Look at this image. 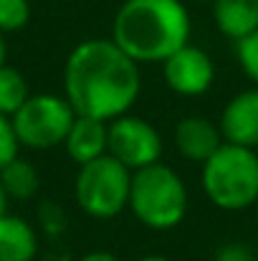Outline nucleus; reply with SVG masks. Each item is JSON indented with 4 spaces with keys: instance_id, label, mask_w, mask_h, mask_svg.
<instances>
[{
    "instance_id": "obj_5",
    "label": "nucleus",
    "mask_w": 258,
    "mask_h": 261,
    "mask_svg": "<svg viewBox=\"0 0 258 261\" xmlns=\"http://www.w3.org/2000/svg\"><path fill=\"white\" fill-rule=\"evenodd\" d=\"M129 190L132 170L124 168L109 152L86 165H79L74 180V195L79 208L99 221L117 218L124 208H129Z\"/></svg>"
},
{
    "instance_id": "obj_24",
    "label": "nucleus",
    "mask_w": 258,
    "mask_h": 261,
    "mask_svg": "<svg viewBox=\"0 0 258 261\" xmlns=\"http://www.w3.org/2000/svg\"><path fill=\"white\" fill-rule=\"evenodd\" d=\"M137 261H172V259L170 256H162V254H147V256H142Z\"/></svg>"
},
{
    "instance_id": "obj_19",
    "label": "nucleus",
    "mask_w": 258,
    "mask_h": 261,
    "mask_svg": "<svg viewBox=\"0 0 258 261\" xmlns=\"http://www.w3.org/2000/svg\"><path fill=\"white\" fill-rule=\"evenodd\" d=\"M215 261H256V256H253V251L246 244L231 241V244H223L215 251Z\"/></svg>"
},
{
    "instance_id": "obj_18",
    "label": "nucleus",
    "mask_w": 258,
    "mask_h": 261,
    "mask_svg": "<svg viewBox=\"0 0 258 261\" xmlns=\"http://www.w3.org/2000/svg\"><path fill=\"white\" fill-rule=\"evenodd\" d=\"M18 155H20V142H18L13 119L8 114H0V170Z\"/></svg>"
},
{
    "instance_id": "obj_20",
    "label": "nucleus",
    "mask_w": 258,
    "mask_h": 261,
    "mask_svg": "<svg viewBox=\"0 0 258 261\" xmlns=\"http://www.w3.org/2000/svg\"><path fill=\"white\" fill-rule=\"evenodd\" d=\"M41 226L48 233H61V228H64V213H61V208L53 205V203L41 205Z\"/></svg>"
},
{
    "instance_id": "obj_21",
    "label": "nucleus",
    "mask_w": 258,
    "mask_h": 261,
    "mask_svg": "<svg viewBox=\"0 0 258 261\" xmlns=\"http://www.w3.org/2000/svg\"><path fill=\"white\" fill-rule=\"evenodd\" d=\"M79 261H119L111 251H89V254H84Z\"/></svg>"
},
{
    "instance_id": "obj_14",
    "label": "nucleus",
    "mask_w": 258,
    "mask_h": 261,
    "mask_svg": "<svg viewBox=\"0 0 258 261\" xmlns=\"http://www.w3.org/2000/svg\"><path fill=\"white\" fill-rule=\"evenodd\" d=\"M0 185L8 195V200H31L38 188H41V175H38V168L25 160V158H15L10 160L3 170H0Z\"/></svg>"
},
{
    "instance_id": "obj_4",
    "label": "nucleus",
    "mask_w": 258,
    "mask_h": 261,
    "mask_svg": "<svg viewBox=\"0 0 258 261\" xmlns=\"http://www.w3.org/2000/svg\"><path fill=\"white\" fill-rule=\"evenodd\" d=\"M187 205L190 195L185 180L162 160L132 173L129 211L142 226L152 231H170L182 223Z\"/></svg>"
},
{
    "instance_id": "obj_12",
    "label": "nucleus",
    "mask_w": 258,
    "mask_h": 261,
    "mask_svg": "<svg viewBox=\"0 0 258 261\" xmlns=\"http://www.w3.org/2000/svg\"><path fill=\"white\" fill-rule=\"evenodd\" d=\"M218 31L231 41H243L258 28V0H210Z\"/></svg>"
},
{
    "instance_id": "obj_7",
    "label": "nucleus",
    "mask_w": 258,
    "mask_h": 261,
    "mask_svg": "<svg viewBox=\"0 0 258 261\" xmlns=\"http://www.w3.org/2000/svg\"><path fill=\"white\" fill-rule=\"evenodd\" d=\"M162 147L165 145L160 129L152 122L134 117L132 112L109 122V155L132 173L160 163Z\"/></svg>"
},
{
    "instance_id": "obj_2",
    "label": "nucleus",
    "mask_w": 258,
    "mask_h": 261,
    "mask_svg": "<svg viewBox=\"0 0 258 261\" xmlns=\"http://www.w3.org/2000/svg\"><path fill=\"white\" fill-rule=\"evenodd\" d=\"M190 33L182 0H124L111 20V41L137 64H162L190 43Z\"/></svg>"
},
{
    "instance_id": "obj_1",
    "label": "nucleus",
    "mask_w": 258,
    "mask_h": 261,
    "mask_svg": "<svg viewBox=\"0 0 258 261\" xmlns=\"http://www.w3.org/2000/svg\"><path fill=\"white\" fill-rule=\"evenodd\" d=\"M139 91V64L111 38H86L66 56L64 96L76 114L111 122L132 112Z\"/></svg>"
},
{
    "instance_id": "obj_15",
    "label": "nucleus",
    "mask_w": 258,
    "mask_h": 261,
    "mask_svg": "<svg viewBox=\"0 0 258 261\" xmlns=\"http://www.w3.org/2000/svg\"><path fill=\"white\" fill-rule=\"evenodd\" d=\"M28 96H31V89H28L25 76L15 66L3 64L0 66V114L13 117L25 104Z\"/></svg>"
},
{
    "instance_id": "obj_17",
    "label": "nucleus",
    "mask_w": 258,
    "mask_h": 261,
    "mask_svg": "<svg viewBox=\"0 0 258 261\" xmlns=\"http://www.w3.org/2000/svg\"><path fill=\"white\" fill-rule=\"evenodd\" d=\"M236 56H238L243 74L258 87V28L251 36H246L243 41L236 43Z\"/></svg>"
},
{
    "instance_id": "obj_11",
    "label": "nucleus",
    "mask_w": 258,
    "mask_h": 261,
    "mask_svg": "<svg viewBox=\"0 0 258 261\" xmlns=\"http://www.w3.org/2000/svg\"><path fill=\"white\" fill-rule=\"evenodd\" d=\"M64 150L71 158V163H76V165H86V163L106 155L109 152V122L76 114V119L64 140Z\"/></svg>"
},
{
    "instance_id": "obj_23",
    "label": "nucleus",
    "mask_w": 258,
    "mask_h": 261,
    "mask_svg": "<svg viewBox=\"0 0 258 261\" xmlns=\"http://www.w3.org/2000/svg\"><path fill=\"white\" fill-rule=\"evenodd\" d=\"M8 195H5V190H3V185H0V216H5L8 213Z\"/></svg>"
},
{
    "instance_id": "obj_10",
    "label": "nucleus",
    "mask_w": 258,
    "mask_h": 261,
    "mask_svg": "<svg viewBox=\"0 0 258 261\" xmlns=\"http://www.w3.org/2000/svg\"><path fill=\"white\" fill-rule=\"evenodd\" d=\"M172 140H175L177 152L187 163H197V165H203L223 145L218 122H213L208 117H197V114L182 117L172 129Z\"/></svg>"
},
{
    "instance_id": "obj_8",
    "label": "nucleus",
    "mask_w": 258,
    "mask_h": 261,
    "mask_svg": "<svg viewBox=\"0 0 258 261\" xmlns=\"http://www.w3.org/2000/svg\"><path fill=\"white\" fill-rule=\"evenodd\" d=\"M162 79L180 96H203L215 82V64L205 48L185 43L162 61Z\"/></svg>"
},
{
    "instance_id": "obj_3",
    "label": "nucleus",
    "mask_w": 258,
    "mask_h": 261,
    "mask_svg": "<svg viewBox=\"0 0 258 261\" xmlns=\"http://www.w3.org/2000/svg\"><path fill=\"white\" fill-rule=\"evenodd\" d=\"M205 198L220 211H246L258 203V152L223 142L203 165Z\"/></svg>"
},
{
    "instance_id": "obj_16",
    "label": "nucleus",
    "mask_w": 258,
    "mask_h": 261,
    "mask_svg": "<svg viewBox=\"0 0 258 261\" xmlns=\"http://www.w3.org/2000/svg\"><path fill=\"white\" fill-rule=\"evenodd\" d=\"M31 20V0H0V33L23 31Z\"/></svg>"
},
{
    "instance_id": "obj_22",
    "label": "nucleus",
    "mask_w": 258,
    "mask_h": 261,
    "mask_svg": "<svg viewBox=\"0 0 258 261\" xmlns=\"http://www.w3.org/2000/svg\"><path fill=\"white\" fill-rule=\"evenodd\" d=\"M5 59H8V43H5V33H0V66L8 64Z\"/></svg>"
},
{
    "instance_id": "obj_6",
    "label": "nucleus",
    "mask_w": 258,
    "mask_h": 261,
    "mask_svg": "<svg viewBox=\"0 0 258 261\" xmlns=\"http://www.w3.org/2000/svg\"><path fill=\"white\" fill-rule=\"evenodd\" d=\"M20 147L53 150L64 145L76 112L64 94H31L25 104L10 117Z\"/></svg>"
},
{
    "instance_id": "obj_13",
    "label": "nucleus",
    "mask_w": 258,
    "mask_h": 261,
    "mask_svg": "<svg viewBox=\"0 0 258 261\" xmlns=\"http://www.w3.org/2000/svg\"><path fill=\"white\" fill-rule=\"evenodd\" d=\"M38 254V233L36 228L15 216H0V261H33Z\"/></svg>"
},
{
    "instance_id": "obj_9",
    "label": "nucleus",
    "mask_w": 258,
    "mask_h": 261,
    "mask_svg": "<svg viewBox=\"0 0 258 261\" xmlns=\"http://www.w3.org/2000/svg\"><path fill=\"white\" fill-rule=\"evenodd\" d=\"M218 127L223 142L258 150V87L233 94L220 112Z\"/></svg>"
}]
</instances>
